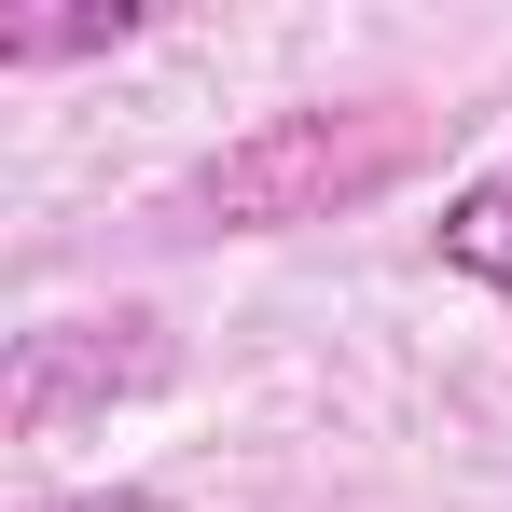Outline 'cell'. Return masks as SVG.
I'll return each mask as SVG.
<instances>
[{"label": "cell", "instance_id": "cell-1", "mask_svg": "<svg viewBox=\"0 0 512 512\" xmlns=\"http://www.w3.org/2000/svg\"><path fill=\"white\" fill-rule=\"evenodd\" d=\"M416 167V125H360V111H277L263 139H236L222 167L180 180V222L194 236H291V222H333L360 194Z\"/></svg>", "mask_w": 512, "mask_h": 512}, {"label": "cell", "instance_id": "cell-2", "mask_svg": "<svg viewBox=\"0 0 512 512\" xmlns=\"http://www.w3.org/2000/svg\"><path fill=\"white\" fill-rule=\"evenodd\" d=\"M97 319H56V333H14V374H0V416L28 429V443H42V429L56 416H84V402H125V388H153V374H167V346L153 333H125V346H84Z\"/></svg>", "mask_w": 512, "mask_h": 512}, {"label": "cell", "instance_id": "cell-3", "mask_svg": "<svg viewBox=\"0 0 512 512\" xmlns=\"http://www.w3.org/2000/svg\"><path fill=\"white\" fill-rule=\"evenodd\" d=\"M429 250L457 263L471 291H499V305H512V167L457 180V194H443V222H429Z\"/></svg>", "mask_w": 512, "mask_h": 512}, {"label": "cell", "instance_id": "cell-4", "mask_svg": "<svg viewBox=\"0 0 512 512\" xmlns=\"http://www.w3.org/2000/svg\"><path fill=\"white\" fill-rule=\"evenodd\" d=\"M125 28H139V14H125V0H97V14H42V28H0V56H14V70H28V56H97V42H125Z\"/></svg>", "mask_w": 512, "mask_h": 512}, {"label": "cell", "instance_id": "cell-5", "mask_svg": "<svg viewBox=\"0 0 512 512\" xmlns=\"http://www.w3.org/2000/svg\"><path fill=\"white\" fill-rule=\"evenodd\" d=\"M28 512H180V499H153V485H84V499H28Z\"/></svg>", "mask_w": 512, "mask_h": 512}]
</instances>
